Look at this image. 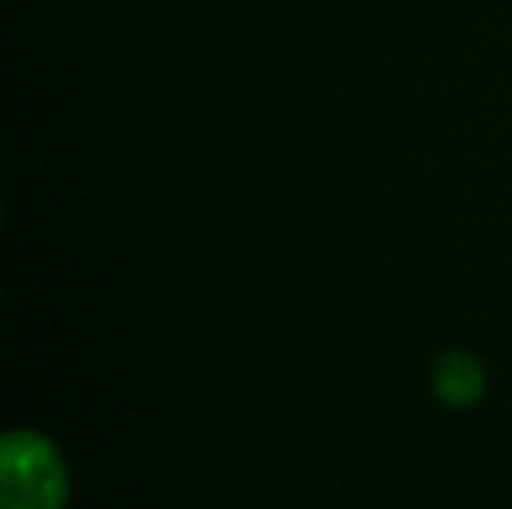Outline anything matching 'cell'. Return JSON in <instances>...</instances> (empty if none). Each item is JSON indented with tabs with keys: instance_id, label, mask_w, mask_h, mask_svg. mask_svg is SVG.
Segmentation results:
<instances>
[{
	"instance_id": "2",
	"label": "cell",
	"mask_w": 512,
	"mask_h": 509,
	"mask_svg": "<svg viewBox=\"0 0 512 509\" xmlns=\"http://www.w3.org/2000/svg\"><path fill=\"white\" fill-rule=\"evenodd\" d=\"M435 387L441 393V399L453 408H468L474 405L483 390H486V378L477 360H471L468 354H447L441 357L438 369H435Z\"/></svg>"
},
{
	"instance_id": "1",
	"label": "cell",
	"mask_w": 512,
	"mask_h": 509,
	"mask_svg": "<svg viewBox=\"0 0 512 509\" xmlns=\"http://www.w3.org/2000/svg\"><path fill=\"white\" fill-rule=\"evenodd\" d=\"M69 480L54 444L36 432L0 441V509H63Z\"/></svg>"
}]
</instances>
